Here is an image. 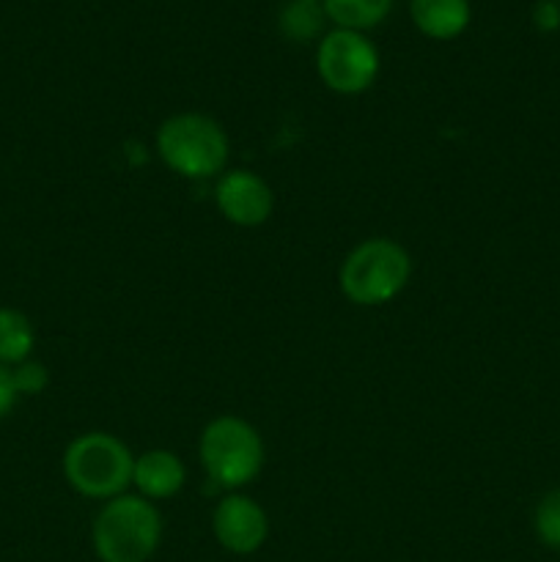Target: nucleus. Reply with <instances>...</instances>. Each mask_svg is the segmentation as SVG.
I'll return each mask as SVG.
<instances>
[{"mask_svg": "<svg viewBox=\"0 0 560 562\" xmlns=\"http://www.w3.org/2000/svg\"><path fill=\"white\" fill-rule=\"evenodd\" d=\"M324 20H327L324 5L289 0V3L280 9L278 27L285 38H291V42H313V38L324 36Z\"/></svg>", "mask_w": 560, "mask_h": 562, "instance_id": "ddd939ff", "label": "nucleus"}, {"mask_svg": "<svg viewBox=\"0 0 560 562\" xmlns=\"http://www.w3.org/2000/svg\"><path fill=\"white\" fill-rule=\"evenodd\" d=\"M316 71L329 91L357 97L377 82L379 53L366 33L335 27L318 38Z\"/></svg>", "mask_w": 560, "mask_h": 562, "instance_id": "423d86ee", "label": "nucleus"}, {"mask_svg": "<svg viewBox=\"0 0 560 562\" xmlns=\"http://www.w3.org/2000/svg\"><path fill=\"white\" fill-rule=\"evenodd\" d=\"M393 9V0H324V14L344 31H371Z\"/></svg>", "mask_w": 560, "mask_h": 562, "instance_id": "9b49d317", "label": "nucleus"}, {"mask_svg": "<svg viewBox=\"0 0 560 562\" xmlns=\"http://www.w3.org/2000/svg\"><path fill=\"white\" fill-rule=\"evenodd\" d=\"M11 373H14V384L20 395H38L44 393V387L49 384L47 368L36 360L20 362V366L11 368Z\"/></svg>", "mask_w": 560, "mask_h": 562, "instance_id": "2eb2a0df", "label": "nucleus"}, {"mask_svg": "<svg viewBox=\"0 0 560 562\" xmlns=\"http://www.w3.org/2000/svg\"><path fill=\"white\" fill-rule=\"evenodd\" d=\"M412 280V258L388 236L360 241L338 269V289L351 305L379 307L393 302Z\"/></svg>", "mask_w": 560, "mask_h": 562, "instance_id": "f03ea898", "label": "nucleus"}, {"mask_svg": "<svg viewBox=\"0 0 560 562\" xmlns=\"http://www.w3.org/2000/svg\"><path fill=\"white\" fill-rule=\"evenodd\" d=\"M214 203H217L220 214L228 220L231 225L239 228H258L272 217L275 195L272 187L261 179L258 173L245 168L225 170L217 176L214 184Z\"/></svg>", "mask_w": 560, "mask_h": 562, "instance_id": "0eeeda50", "label": "nucleus"}, {"mask_svg": "<svg viewBox=\"0 0 560 562\" xmlns=\"http://www.w3.org/2000/svg\"><path fill=\"white\" fill-rule=\"evenodd\" d=\"M157 154L165 168L190 181L225 173L231 143L223 124L206 113H176L157 130Z\"/></svg>", "mask_w": 560, "mask_h": 562, "instance_id": "f257e3e1", "label": "nucleus"}, {"mask_svg": "<svg viewBox=\"0 0 560 562\" xmlns=\"http://www.w3.org/2000/svg\"><path fill=\"white\" fill-rule=\"evenodd\" d=\"M296 3H311V5H324V0H296Z\"/></svg>", "mask_w": 560, "mask_h": 562, "instance_id": "a211bd4d", "label": "nucleus"}, {"mask_svg": "<svg viewBox=\"0 0 560 562\" xmlns=\"http://www.w3.org/2000/svg\"><path fill=\"white\" fill-rule=\"evenodd\" d=\"M203 472L209 481L228 492H239L253 483L264 467V439L247 420L220 415L201 431L198 442Z\"/></svg>", "mask_w": 560, "mask_h": 562, "instance_id": "39448f33", "label": "nucleus"}, {"mask_svg": "<svg viewBox=\"0 0 560 562\" xmlns=\"http://www.w3.org/2000/svg\"><path fill=\"white\" fill-rule=\"evenodd\" d=\"M533 530L544 547L560 552V486L544 494L533 514Z\"/></svg>", "mask_w": 560, "mask_h": 562, "instance_id": "4468645a", "label": "nucleus"}, {"mask_svg": "<svg viewBox=\"0 0 560 562\" xmlns=\"http://www.w3.org/2000/svg\"><path fill=\"white\" fill-rule=\"evenodd\" d=\"M16 398H20V393H16L14 373L9 366H0V420L14 409Z\"/></svg>", "mask_w": 560, "mask_h": 562, "instance_id": "f3484780", "label": "nucleus"}, {"mask_svg": "<svg viewBox=\"0 0 560 562\" xmlns=\"http://www.w3.org/2000/svg\"><path fill=\"white\" fill-rule=\"evenodd\" d=\"M36 333L25 313L14 307H0V366H20L31 360Z\"/></svg>", "mask_w": 560, "mask_h": 562, "instance_id": "f8f14e48", "label": "nucleus"}, {"mask_svg": "<svg viewBox=\"0 0 560 562\" xmlns=\"http://www.w3.org/2000/svg\"><path fill=\"white\" fill-rule=\"evenodd\" d=\"M135 456L115 434L88 431L71 439L64 453V477L80 497L115 499L132 486Z\"/></svg>", "mask_w": 560, "mask_h": 562, "instance_id": "20e7f679", "label": "nucleus"}, {"mask_svg": "<svg viewBox=\"0 0 560 562\" xmlns=\"http://www.w3.org/2000/svg\"><path fill=\"white\" fill-rule=\"evenodd\" d=\"M212 532L220 547L231 554H253L269 536V519L256 499L231 492L212 514Z\"/></svg>", "mask_w": 560, "mask_h": 562, "instance_id": "6e6552de", "label": "nucleus"}, {"mask_svg": "<svg viewBox=\"0 0 560 562\" xmlns=\"http://www.w3.org/2000/svg\"><path fill=\"white\" fill-rule=\"evenodd\" d=\"M410 16L417 31L434 42H450L472 20L470 0H410Z\"/></svg>", "mask_w": 560, "mask_h": 562, "instance_id": "9d476101", "label": "nucleus"}, {"mask_svg": "<svg viewBox=\"0 0 560 562\" xmlns=\"http://www.w3.org/2000/svg\"><path fill=\"white\" fill-rule=\"evenodd\" d=\"M187 467L170 450H146L135 456L132 486L146 499H170L184 488Z\"/></svg>", "mask_w": 560, "mask_h": 562, "instance_id": "1a4fd4ad", "label": "nucleus"}, {"mask_svg": "<svg viewBox=\"0 0 560 562\" xmlns=\"http://www.w3.org/2000/svg\"><path fill=\"white\" fill-rule=\"evenodd\" d=\"M533 25L541 33L560 31V0H536V5H533Z\"/></svg>", "mask_w": 560, "mask_h": 562, "instance_id": "dca6fc26", "label": "nucleus"}, {"mask_svg": "<svg viewBox=\"0 0 560 562\" xmlns=\"http://www.w3.org/2000/svg\"><path fill=\"white\" fill-rule=\"evenodd\" d=\"M91 538L102 562H148L163 541V516L152 499L121 494L102 505Z\"/></svg>", "mask_w": 560, "mask_h": 562, "instance_id": "7ed1b4c3", "label": "nucleus"}]
</instances>
